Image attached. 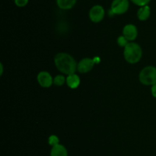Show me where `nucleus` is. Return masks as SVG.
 <instances>
[{"mask_svg": "<svg viewBox=\"0 0 156 156\" xmlns=\"http://www.w3.org/2000/svg\"><path fill=\"white\" fill-rule=\"evenodd\" d=\"M132 2H133L134 4H136V6H147L149 2H150L151 0H130Z\"/></svg>", "mask_w": 156, "mask_h": 156, "instance_id": "16", "label": "nucleus"}, {"mask_svg": "<svg viewBox=\"0 0 156 156\" xmlns=\"http://www.w3.org/2000/svg\"><path fill=\"white\" fill-rule=\"evenodd\" d=\"M123 35L128 41H134L138 35V31L134 24H126L123 29Z\"/></svg>", "mask_w": 156, "mask_h": 156, "instance_id": "8", "label": "nucleus"}, {"mask_svg": "<svg viewBox=\"0 0 156 156\" xmlns=\"http://www.w3.org/2000/svg\"><path fill=\"white\" fill-rule=\"evenodd\" d=\"M99 58H95L94 59H91V58H83L80 62L78 64L77 70H79L80 73H85L89 72L91 69L94 67V64L99 62Z\"/></svg>", "mask_w": 156, "mask_h": 156, "instance_id": "5", "label": "nucleus"}, {"mask_svg": "<svg viewBox=\"0 0 156 156\" xmlns=\"http://www.w3.org/2000/svg\"><path fill=\"white\" fill-rule=\"evenodd\" d=\"M129 6L128 0H114L111 4V11L114 15H122L126 12Z\"/></svg>", "mask_w": 156, "mask_h": 156, "instance_id": "4", "label": "nucleus"}, {"mask_svg": "<svg viewBox=\"0 0 156 156\" xmlns=\"http://www.w3.org/2000/svg\"><path fill=\"white\" fill-rule=\"evenodd\" d=\"M54 63L56 68L65 74H73L77 70L78 64L74 58L69 54H57L54 58Z\"/></svg>", "mask_w": 156, "mask_h": 156, "instance_id": "1", "label": "nucleus"}, {"mask_svg": "<svg viewBox=\"0 0 156 156\" xmlns=\"http://www.w3.org/2000/svg\"><path fill=\"white\" fill-rule=\"evenodd\" d=\"M105 9L100 5H96L93 6L89 12V18L91 21L94 23H98L103 20L105 17Z\"/></svg>", "mask_w": 156, "mask_h": 156, "instance_id": "6", "label": "nucleus"}, {"mask_svg": "<svg viewBox=\"0 0 156 156\" xmlns=\"http://www.w3.org/2000/svg\"><path fill=\"white\" fill-rule=\"evenodd\" d=\"M66 84L69 87L72 89H76L80 84V78L76 73L68 75L66 78Z\"/></svg>", "mask_w": 156, "mask_h": 156, "instance_id": "10", "label": "nucleus"}, {"mask_svg": "<svg viewBox=\"0 0 156 156\" xmlns=\"http://www.w3.org/2000/svg\"><path fill=\"white\" fill-rule=\"evenodd\" d=\"M15 3L18 7H24L28 3V0H15Z\"/></svg>", "mask_w": 156, "mask_h": 156, "instance_id": "17", "label": "nucleus"}, {"mask_svg": "<svg viewBox=\"0 0 156 156\" xmlns=\"http://www.w3.org/2000/svg\"><path fill=\"white\" fill-rule=\"evenodd\" d=\"M128 43H129L128 42V40L126 39L123 35H121V36H120L117 38V44H118L119 46H120V47H125L127 45Z\"/></svg>", "mask_w": 156, "mask_h": 156, "instance_id": "15", "label": "nucleus"}, {"mask_svg": "<svg viewBox=\"0 0 156 156\" xmlns=\"http://www.w3.org/2000/svg\"><path fill=\"white\" fill-rule=\"evenodd\" d=\"M152 94L154 97L156 98V84L152 87Z\"/></svg>", "mask_w": 156, "mask_h": 156, "instance_id": "18", "label": "nucleus"}, {"mask_svg": "<svg viewBox=\"0 0 156 156\" xmlns=\"http://www.w3.org/2000/svg\"><path fill=\"white\" fill-rule=\"evenodd\" d=\"M50 156H68V151L64 145L58 144L53 146L50 151Z\"/></svg>", "mask_w": 156, "mask_h": 156, "instance_id": "9", "label": "nucleus"}, {"mask_svg": "<svg viewBox=\"0 0 156 156\" xmlns=\"http://www.w3.org/2000/svg\"><path fill=\"white\" fill-rule=\"evenodd\" d=\"M37 81L41 87H45V88L50 87L53 83V77L47 71H41L38 73Z\"/></svg>", "mask_w": 156, "mask_h": 156, "instance_id": "7", "label": "nucleus"}, {"mask_svg": "<svg viewBox=\"0 0 156 156\" xmlns=\"http://www.w3.org/2000/svg\"><path fill=\"white\" fill-rule=\"evenodd\" d=\"M57 6L61 9H70L76 5V0H56Z\"/></svg>", "mask_w": 156, "mask_h": 156, "instance_id": "12", "label": "nucleus"}, {"mask_svg": "<svg viewBox=\"0 0 156 156\" xmlns=\"http://www.w3.org/2000/svg\"><path fill=\"white\" fill-rule=\"evenodd\" d=\"M0 67H1V73H0V74H2V73H3V66H2V64H0Z\"/></svg>", "mask_w": 156, "mask_h": 156, "instance_id": "19", "label": "nucleus"}, {"mask_svg": "<svg viewBox=\"0 0 156 156\" xmlns=\"http://www.w3.org/2000/svg\"><path fill=\"white\" fill-rule=\"evenodd\" d=\"M66 81V79L65 78V76L62 75H57L53 79V84L56 86H62L63 85Z\"/></svg>", "mask_w": 156, "mask_h": 156, "instance_id": "13", "label": "nucleus"}, {"mask_svg": "<svg viewBox=\"0 0 156 156\" xmlns=\"http://www.w3.org/2000/svg\"><path fill=\"white\" fill-rule=\"evenodd\" d=\"M124 58L129 64H136L140 61L143 55V50L138 44L134 42L128 43L124 47Z\"/></svg>", "mask_w": 156, "mask_h": 156, "instance_id": "2", "label": "nucleus"}, {"mask_svg": "<svg viewBox=\"0 0 156 156\" xmlns=\"http://www.w3.org/2000/svg\"><path fill=\"white\" fill-rule=\"evenodd\" d=\"M151 14V9L149 6H145L140 7L137 12V16L138 18L141 21H146L149 18Z\"/></svg>", "mask_w": 156, "mask_h": 156, "instance_id": "11", "label": "nucleus"}, {"mask_svg": "<svg viewBox=\"0 0 156 156\" xmlns=\"http://www.w3.org/2000/svg\"><path fill=\"white\" fill-rule=\"evenodd\" d=\"M59 138H58L56 136H55V135H52V136H50V137H49L48 142H49V144H50V145H51L52 147L55 146V145H58V144H59Z\"/></svg>", "mask_w": 156, "mask_h": 156, "instance_id": "14", "label": "nucleus"}, {"mask_svg": "<svg viewBox=\"0 0 156 156\" xmlns=\"http://www.w3.org/2000/svg\"><path fill=\"white\" fill-rule=\"evenodd\" d=\"M140 81L144 85L150 86L156 84V67L148 66L141 70L139 76Z\"/></svg>", "mask_w": 156, "mask_h": 156, "instance_id": "3", "label": "nucleus"}]
</instances>
